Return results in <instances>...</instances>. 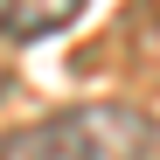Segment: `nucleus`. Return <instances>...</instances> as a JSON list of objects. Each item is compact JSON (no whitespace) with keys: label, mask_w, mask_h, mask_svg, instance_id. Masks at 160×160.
I'll return each instance as SVG.
<instances>
[{"label":"nucleus","mask_w":160,"mask_h":160,"mask_svg":"<svg viewBox=\"0 0 160 160\" xmlns=\"http://www.w3.org/2000/svg\"><path fill=\"white\" fill-rule=\"evenodd\" d=\"M0 160H160V125L132 104H77L7 132Z\"/></svg>","instance_id":"obj_1"},{"label":"nucleus","mask_w":160,"mask_h":160,"mask_svg":"<svg viewBox=\"0 0 160 160\" xmlns=\"http://www.w3.org/2000/svg\"><path fill=\"white\" fill-rule=\"evenodd\" d=\"M91 0H7V21H0V42H42L70 28L77 14H84Z\"/></svg>","instance_id":"obj_2"},{"label":"nucleus","mask_w":160,"mask_h":160,"mask_svg":"<svg viewBox=\"0 0 160 160\" xmlns=\"http://www.w3.org/2000/svg\"><path fill=\"white\" fill-rule=\"evenodd\" d=\"M139 14H153V21H160V0H139Z\"/></svg>","instance_id":"obj_3"},{"label":"nucleus","mask_w":160,"mask_h":160,"mask_svg":"<svg viewBox=\"0 0 160 160\" xmlns=\"http://www.w3.org/2000/svg\"><path fill=\"white\" fill-rule=\"evenodd\" d=\"M7 84H14V77H7V63H0V91H7Z\"/></svg>","instance_id":"obj_4"},{"label":"nucleus","mask_w":160,"mask_h":160,"mask_svg":"<svg viewBox=\"0 0 160 160\" xmlns=\"http://www.w3.org/2000/svg\"><path fill=\"white\" fill-rule=\"evenodd\" d=\"M0 21H7V0H0Z\"/></svg>","instance_id":"obj_5"}]
</instances>
